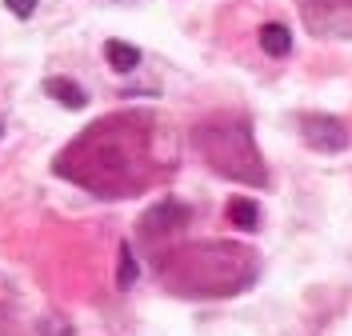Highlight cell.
I'll return each instance as SVG.
<instances>
[{
  "label": "cell",
  "instance_id": "1",
  "mask_svg": "<svg viewBox=\"0 0 352 336\" xmlns=\"http://www.w3.org/2000/svg\"><path fill=\"white\" fill-rule=\"evenodd\" d=\"M300 128H305V144L308 148H316V153H344L349 148V133H344V124L336 120V116H305L300 120Z\"/></svg>",
  "mask_w": 352,
  "mask_h": 336
},
{
  "label": "cell",
  "instance_id": "2",
  "mask_svg": "<svg viewBox=\"0 0 352 336\" xmlns=\"http://www.w3.org/2000/svg\"><path fill=\"white\" fill-rule=\"evenodd\" d=\"M184 224H188V204H180V201H160L156 208H148V212H144L140 228H144L148 236H168V232H180Z\"/></svg>",
  "mask_w": 352,
  "mask_h": 336
},
{
  "label": "cell",
  "instance_id": "3",
  "mask_svg": "<svg viewBox=\"0 0 352 336\" xmlns=\"http://www.w3.org/2000/svg\"><path fill=\"white\" fill-rule=\"evenodd\" d=\"M256 41H261L264 56H272V60H285L288 52H292V32H288V24H276L268 21L256 28Z\"/></svg>",
  "mask_w": 352,
  "mask_h": 336
},
{
  "label": "cell",
  "instance_id": "4",
  "mask_svg": "<svg viewBox=\"0 0 352 336\" xmlns=\"http://www.w3.org/2000/svg\"><path fill=\"white\" fill-rule=\"evenodd\" d=\"M224 216L232 228H241V232H256L261 228V204L252 201V197H232L228 208H224Z\"/></svg>",
  "mask_w": 352,
  "mask_h": 336
},
{
  "label": "cell",
  "instance_id": "5",
  "mask_svg": "<svg viewBox=\"0 0 352 336\" xmlns=\"http://www.w3.org/2000/svg\"><path fill=\"white\" fill-rule=\"evenodd\" d=\"M44 92L56 100V104H65V109H85L88 104V92L76 85V80H68V76H48L44 80Z\"/></svg>",
  "mask_w": 352,
  "mask_h": 336
},
{
  "label": "cell",
  "instance_id": "6",
  "mask_svg": "<svg viewBox=\"0 0 352 336\" xmlns=\"http://www.w3.org/2000/svg\"><path fill=\"white\" fill-rule=\"evenodd\" d=\"M104 60L112 65V72H136L140 68V48L129 41H109L104 45Z\"/></svg>",
  "mask_w": 352,
  "mask_h": 336
},
{
  "label": "cell",
  "instance_id": "7",
  "mask_svg": "<svg viewBox=\"0 0 352 336\" xmlns=\"http://www.w3.org/2000/svg\"><path fill=\"white\" fill-rule=\"evenodd\" d=\"M136 276H140V265H136V256H132V245L124 240L120 252H116V289L129 292L136 284Z\"/></svg>",
  "mask_w": 352,
  "mask_h": 336
},
{
  "label": "cell",
  "instance_id": "8",
  "mask_svg": "<svg viewBox=\"0 0 352 336\" xmlns=\"http://www.w3.org/2000/svg\"><path fill=\"white\" fill-rule=\"evenodd\" d=\"M41 336H76V328H72V320H65L60 313H48L41 320Z\"/></svg>",
  "mask_w": 352,
  "mask_h": 336
},
{
  "label": "cell",
  "instance_id": "9",
  "mask_svg": "<svg viewBox=\"0 0 352 336\" xmlns=\"http://www.w3.org/2000/svg\"><path fill=\"white\" fill-rule=\"evenodd\" d=\"M36 4H41V0H4V8H8L16 21H28V16L36 12Z\"/></svg>",
  "mask_w": 352,
  "mask_h": 336
}]
</instances>
